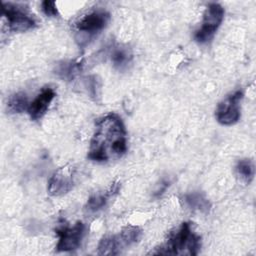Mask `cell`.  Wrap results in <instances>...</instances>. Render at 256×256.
I'll list each match as a JSON object with an SVG mask.
<instances>
[{
  "mask_svg": "<svg viewBox=\"0 0 256 256\" xmlns=\"http://www.w3.org/2000/svg\"><path fill=\"white\" fill-rule=\"evenodd\" d=\"M127 151V133L121 117L109 113L95 123L90 141L88 158L95 162H107L121 158Z\"/></svg>",
  "mask_w": 256,
  "mask_h": 256,
  "instance_id": "6da1fadb",
  "label": "cell"
},
{
  "mask_svg": "<svg viewBox=\"0 0 256 256\" xmlns=\"http://www.w3.org/2000/svg\"><path fill=\"white\" fill-rule=\"evenodd\" d=\"M200 247V236L193 232L190 223L184 222L176 232L170 235L163 246L159 247L157 251H151L149 254L197 255Z\"/></svg>",
  "mask_w": 256,
  "mask_h": 256,
  "instance_id": "7a4b0ae2",
  "label": "cell"
},
{
  "mask_svg": "<svg viewBox=\"0 0 256 256\" xmlns=\"http://www.w3.org/2000/svg\"><path fill=\"white\" fill-rule=\"evenodd\" d=\"M1 11L11 31L25 32L33 29L37 24L33 15L23 5L3 2Z\"/></svg>",
  "mask_w": 256,
  "mask_h": 256,
  "instance_id": "3957f363",
  "label": "cell"
},
{
  "mask_svg": "<svg viewBox=\"0 0 256 256\" xmlns=\"http://www.w3.org/2000/svg\"><path fill=\"white\" fill-rule=\"evenodd\" d=\"M224 17V8L218 3H210L204 14L201 27L195 32L194 38L198 43H207L215 35Z\"/></svg>",
  "mask_w": 256,
  "mask_h": 256,
  "instance_id": "277c9868",
  "label": "cell"
},
{
  "mask_svg": "<svg viewBox=\"0 0 256 256\" xmlns=\"http://www.w3.org/2000/svg\"><path fill=\"white\" fill-rule=\"evenodd\" d=\"M243 99V92L240 90L227 96L222 100L215 112L217 121L222 125H233L240 118V103Z\"/></svg>",
  "mask_w": 256,
  "mask_h": 256,
  "instance_id": "5b68a950",
  "label": "cell"
},
{
  "mask_svg": "<svg viewBox=\"0 0 256 256\" xmlns=\"http://www.w3.org/2000/svg\"><path fill=\"white\" fill-rule=\"evenodd\" d=\"M110 20V14L102 9L93 10L84 16H82L76 23L75 28L79 33L93 37L100 31H102Z\"/></svg>",
  "mask_w": 256,
  "mask_h": 256,
  "instance_id": "8992f818",
  "label": "cell"
},
{
  "mask_svg": "<svg viewBox=\"0 0 256 256\" xmlns=\"http://www.w3.org/2000/svg\"><path fill=\"white\" fill-rule=\"evenodd\" d=\"M59 236L58 243L56 245L57 251L67 252L77 249L85 235V225L78 221L73 226H62L56 230Z\"/></svg>",
  "mask_w": 256,
  "mask_h": 256,
  "instance_id": "52a82bcc",
  "label": "cell"
},
{
  "mask_svg": "<svg viewBox=\"0 0 256 256\" xmlns=\"http://www.w3.org/2000/svg\"><path fill=\"white\" fill-rule=\"evenodd\" d=\"M74 186L73 168L69 166L61 167L53 173L48 182V192L53 196L68 193Z\"/></svg>",
  "mask_w": 256,
  "mask_h": 256,
  "instance_id": "ba28073f",
  "label": "cell"
},
{
  "mask_svg": "<svg viewBox=\"0 0 256 256\" xmlns=\"http://www.w3.org/2000/svg\"><path fill=\"white\" fill-rule=\"evenodd\" d=\"M56 96L54 89L50 86H45L34 98V100L29 104L28 113L30 118L33 120H38L42 118L47 112L52 100Z\"/></svg>",
  "mask_w": 256,
  "mask_h": 256,
  "instance_id": "9c48e42d",
  "label": "cell"
},
{
  "mask_svg": "<svg viewBox=\"0 0 256 256\" xmlns=\"http://www.w3.org/2000/svg\"><path fill=\"white\" fill-rule=\"evenodd\" d=\"M83 68V61L63 60L58 62L54 67V73L57 77L65 81L73 80Z\"/></svg>",
  "mask_w": 256,
  "mask_h": 256,
  "instance_id": "30bf717a",
  "label": "cell"
},
{
  "mask_svg": "<svg viewBox=\"0 0 256 256\" xmlns=\"http://www.w3.org/2000/svg\"><path fill=\"white\" fill-rule=\"evenodd\" d=\"M119 186H120L119 183H114L107 192L92 195L87 200L85 209L88 210L89 212H96V211H99L102 208H104L105 205L107 204V202L109 201V199L118 192Z\"/></svg>",
  "mask_w": 256,
  "mask_h": 256,
  "instance_id": "8fae6325",
  "label": "cell"
},
{
  "mask_svg": "<svg viewBox=\"0 0 256 256\" xmlns=\"http://www.w3.org/2000/svg\"><path fill=\"white\" fill-rule=\"evenodd\" d=\"M185 204L192 210H197L202 213H208L211 208V203L201 192H191L184 196Z\"/></svg>",
  "mask_w": 256,
  "mask_h": 256,
  "instance_id": "7c38bea8",
  "label": "cell"
},
{
  "mask_svg": "<svg viewBox=\"0 0 256 256\" xmlns=\"http://www.w3.org/2000/svg\"><path fill=\"white\" fill-rule=\"evenodd\" d=\"M111 61L113 65L119 69L123 70L128 67V65L131 63L132 60V53L129 48L124 46H117L114 47L110 54Z\"/></svg>",
  "mask_w": 256,
  "mask_h": 256,
  "instance_id": "4fadbf2b",
  "label": "cell"
},
{
  "mask_svg": "<svg viewBox=\"0 0 256 256\" xmlns=\"http://www.w3.org/2000/svg\"><path fill=\"white\" fill-rule=\"evenodd\" d=\"M122 248L118 235L104 236L98 244V255H116Z\"/></svg>",
  "mask_w": 256,
  "mask_h": 256,
  "instance_id": "5bb4252c",
  "label": "cell"
},
{
  "mask_svg": "<svg viewBox=\"0 0 256 256\" xmlns=\"http://www.w3.org/2000/svg\"><path fill=\"white\" fill-rule=\"evenodd\" d=\"M28 98L25 93L17 92L12 94L7 101V111L11 114L22 113L25 110H28L29 107Z\"/></svg>",
  "mask_w": 256,
  "mask_h": 256,
  "instance_id": "9a60e30c",
  "label": "cell"
},
{
  "mask_svg": "<svg viewBox=\"0 0 256 256\" xmlns=\"http://www.w3.org/2000/svg\"><path fill=\"white\" fill-rule=\"evenodd\" d=\"M235 170H236V175L245 184H249L254 178L255 168H254V163L251 159L239 160L236 164Z\"/></svg>",
  "mask_w": 256,
  "mask_h": 256,
  "instance_id": "2e32d148",
  "label": "cell"
},
{
  "mask_svg": "<svg viewBox=\"0 0 256 256\" xmlns=\"http://www.w3.org/2000/svg\"><path fill=\"white\" fill-rule=\"evenodd\" d=\"M142 234V230L138 226L128 225L122 229L118 235L122 247L130 246L139 241Z\"/></svg>",
  "mask_w": 256,
  "mask_h": 256,
  "instance_id": "e0dca14e",
  "label": "cell"
},
{
  "mask_svg": "<svg viewBox=\"0 0 256 256\" xmlns=\"http://www.w3.org/2000/svg\"><path fill=\"white\" fill-rule=\"evenodd\" d=\"M86 87L89 90L91 97L97 98L100 91V82L96 76H90L86 80Z\"/></svg>",
  "mask_w": 256,
  "mask_h": 256,
  "instance_id": "ac0fdd59",
  "label": "cell"
},
{
  "mask_svg": "<svg viewBox=\"0 0 256 256\" xmlns=\"http://www.w3.org/2000/svg\"><path fill=\"white\" fill-rule=\"evenodd\" d=\"M41 7H42V10H43V12L46 16L56 17L59 14L55 1H48V0L43 1L41 3Z\"/></svg>",
  "mask_w": 256,
  "mask_h": 256,
  "instance_id": "d6986e66",
  "label": "cell"
},
{
  "mask_svg": "<svg viewBox=\"0 0 256 256\" xmlns=\"http://www.w3.org/2000/svg\"><path fill=\"white\" fill-rule=\"evenodd\" d=\"M169 185H170V181H169V180H163V181L161 182V184H160V187L154 192V196H155V197L161 196V195L165 192V190L169 187Z\"/></svg>",
  "mask_w": 256,
  "mask_h": 256,
  "instance_id": "ffe728a7",
  "label": "cell"
}]
</instances>
